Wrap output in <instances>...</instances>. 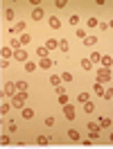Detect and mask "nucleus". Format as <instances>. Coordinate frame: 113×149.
<instances>
[{
    "instance_id": "obj_2",
    "label": "nucleus",
    "mask_w": 113,
    "mask_h": 149,
    "mask_svg": "<svg viewBox=\"0 0 113 149\" xmlns=\"http://www.w3.org/2000/svg\"><path fill=\"white\" fill-rule=\"evenodd\" d=\"M25 100H27V93H16L14 100H11V106L14 109H25Z\"/></svg>"
},
{
    "instance_id": "obj_27",
    "label": "nucleus",
    "mask_w": 113,
    "mask_h": 149,
    "mask_svg": "<svg viewBox=\"0 0 113 149\" xmlns=\"http://www.w3.org/2000/svg\"><path fill=\"white\" fill-rule=\"evenodd\" d=\"M36 142H38V145H50V142H52V138H47V136H38Z\"/></svg>"
},
{
    "instance_id": "obj_41",
    "label": "nucleus",
    "mask_w": 113,
    "mask_h": 149,
    "mask_svg": "<svg viewBox=\"0 0 113 149\" xmlns=\"http://www.w3.org/2000/svg\"><path fill=\"white\" fill-rule=\"evenodd\" d=\"M0 68L7 70V68H9V59H2V61H0Z\"/></svg>"
},
{
    "instance_id": "obj_14",
    "label": "nucleus",
    "mask_w": 113,
    "mask_h": 149,
    "mask_svg": "<svg viewBox=\"0 0 113 149\" xmlns=\"http://www.w3.org/2000/svg\"><path fill=\"white\" fill-rule=\"evenodd\" d=\"M0 56H2V59H11V56H14V50L2 45V50H0Z\"/></svg>"
},
{
    "instance_id": "obj_15",
    "label": "nucleus",
    "mask_w": 113,
    "mask_h": 149,
    "mask_svg": "<svg viewBox=\"0 0 113 149\" xmlns=\"http://www.w3.org/2000/svg\"><path fill=\"white\" fill-rule=\"evenodd\" d=\"M68 138L73 140V142H79V140H82V138H79V131H77V129H68Z\"/></svg>"
},
{
    "instance_id": "obj_21",
    "label": "nucleus",
    "mask_w": 113,
    "mask_h": 149,
    "mask_svg": "<svg viewBox=\"0 0 113 149\" xmlns=\"http://www.w3.org/2000/svg\"><path fill=\"white\" fill-rule=\"evenodd\" d=\"M82 68H84V70H93V61H91L88 56H86V59H82Z\"/></svg>"
},
{
    "instance_id": "obj_38",
    "label": "nucleus",
    "mask_w": 113,
    "mask_h": 149,
    "mask_svg": "<svg viewBox=\"0 0 113 149\" xmlns=\"http://www.w3.org/2000/svg\"><path fill=\"white\" fill-rule=\"evenodd\" d=\"M61 81H73V72H63L61 74Z\"/></svg>"
},
{
    "instance_id": "obj_8",
    "label": "nucleus",
    "mask_w": 113,
    "mask_h": 149,
    "mask_svg": "<svg viewBox=\"0 0 113 149\" xmlns=\"http://www.w3.org/2000/svg\"><path fill=\"white\" fill-rule=\"evenodd\" d=\"M52 65H54V61H52L50 56H45V59H38V68H43V70L52 68Z\"/></svg>"
},
{
    "instance_id": "obj_22",
    "label": "nucleus",
    "mask_w": 113,
    "mask_h": 149,
    "mask_svg": "<svg viewBox=\"0 0 113 149\" xmlns=\"http://www.w3.org/2000/svg\"><path fill=\"white\" fill-rule=\"evenodd\" d=\"M20 45H23V43H20V38H11V41H9V47H11V50H20Z\"/></svg>"
},
{
    "instance_id": "obj_37",
    "label": "nucleus",
    "mask_w": 113,
    "mask_h": 149,
    "mask_svg": "<svg viewBox=\"0 0 113 149\" xmlns=\"http://www.w3.org/2000/svg\"><path fill=\"white\" fill-rule=\"evenodd\" d=\"M66 5H68L66 0H54V7H57V9H63Z\"/></svg>"
},
{
    "instance_id": "obj_5",
    "label": "nucleus",
    "mask_w": 113,
    "mask_h": 149,
    "mask_svg": "<svg viewBox=\"0 0 113 149\" xmlns=\"http://www.w3.org/2000/svg\"><path fill=\"white\" fill-rule=\"evenodd\" d=\"M14 59H16V61H23V63H27V61H29L27 50H14Z\"/></svg>"
},
{
    "instance_id": "obj_30",
    "label": "nucleus",
    "mask_w": 113,
    "mask_h": 149,
    "mask_svg": "<svg viewBox=\"0 0 113 149\" xmlns=\"http://www.w3.org/2000/svg\"><path fill=\"white\" fill-rule=\"evenodd\" d=\"M59 104H63V106L70 104V102H68V93H59Z\"/></svg>"
},
{
    "instance_id": "obj_9",
    "label": "nucleus",
    "mask_w": 113,
    "mask_h": 149,
    "mask_svg": "<svg viewBox=\"0 0 113 149\" xmlns=\"http://www.w3.org/2000/svg\"><path fill=\"white\" fill-rule=\"evenodd\" d=\"M100 65H102V68H113V56L102 54V61H100Z\"/></svg>"
},
{
    "instance_id": "obj_24",
    "label": "nucleus",
    "mask_w": 113,
    "mask_h": 149,
    "mask_svg": "<svg viewBox=\"0 0 113 149\" xmlns=\"http://www.w3.org/2000/svg\"><path fill=\"white\" fill-rule=\"evenodd\" d=\"M68 47H70V45H68L66 38H59V50H61V52H68Z\"/></svg>"
},
{
    "instance_id": "obj_23",
    "label": "nucleus",
    "mask_w": 113,
    "mask_h": 149,
    "mask_svg": "<svg viewBox=\"0 0 113 149\" xmlns=\"http://www.w3.org/2000/svg\"><path fill=\"white\" fill-rule=\"evenodd\" d=\"M50 84L52 86H61V77H59V74H50Z\"/></svg>"
},
{
    "instance_id": "obj_28",
    "label": "nucleus",
    "mask_w": 113,
    "mask_h": 149,
    "mask_svg": "<svg viewBox=\"0 0 113 149\" xmlns=\"http://www.w3.org/2000/svg\"><path fill=\"white\" fill-rule=\"evenodd\" d=\"M95 43H97V38H95V36H86L84 38V45H88V47H93Z\"/></svg>"
},
{
    "instance_id": "obj_33",
    "label": "nucleus",
    "mask_w": 113,
    "mask_h": 149,
    "mask_svg": "<svg viewBox=\"0 0 113 149\" xmlns=\"http://www.w3.org/2000/svg\"><path fill=\"white\" fill-rule=\"evenodd\" d=\"M68 23H70V25H79V16H77V14H73V16H70V18H68Z\"/></svg>"
},
{
    "instance_id": "obj_19",
    "label": "nucleus",
    "mask_w": 113,
    "mask_h": 149,
    "mask_svg": "<svg viewBox=\"0 0 113 149\" xmlns=\"http://www.w3.org/2000/svg\"><path fill=\"white\" fill-rule=\"evenodd\" d=\"M111 124H113V120H111V118H106V115H104V118H100V127H104V129H109Z\"/></svg>"
},
{
    "instance_id": "obj_3",
    "label": "nucleus",
    "mask_w": 113,
    "mask_h": 149,
    "mask_svg": "<svg viewBox=\"0 0 113 149\" xmlns=\"http://www.w3.org/2000/svg\"><path fill=\"white\" fill-rule=\"evenodd\" d=\"M100 122H88V131H91V140H97L100 138Z\"/></svg>"
},
{
    "instance_id": "obj_4",
    "label": "nucleus",
    "mask_w": 113,
    "mask_h": 149,
    "mask_svg": "<svg viewBox=\"0 0 113 149\" xmlns=\"http://www.w3.org/2000/svg\"><path fill=\"white\" fill-rule=\"evenodd\" d=\"M16 93H18L16 84H14V81H7V84H5V88H2V97H5V95H11V97H14Z\"/></svg>"
},
{
    "instance_id": "obj_47",
    "label": "nucleus",
    "mask_w": 113,
    "mask_h": 149,
    "mask_svg": "<svg viewBox=\"0 0 113 149\" xmlns=\"http://www.w3.org/2000/svg\"><path fill=\"white\" fill-rule=\"evenodd\" d=\"M111 102H113V97H111Z\"/></svg>"
},
{
    "instance_id": "obj_1",
    "label": "nucleus",
    "mask_w": 113,
    "mask_h": 149,
    "mask_svg": "<svg viewBox=\"0 0 113 149\" xmlns=\"http://www.w3.org/2000/svg\"><path fill=\"white\" fill-rule=\"evenodd\" d=\"M113 68H97L95 70V81H100V84H109L113 81Z\"/></svg>"
},
{
    "instance_id": "obj_32",
    "label": "nucleus",
    "mask_w": 113,
    "mask_h": 149,
    "mask_svg": "<svg viewBox=\"0 0 113 149\" xmlns=\"http://www.w3.org/2000/svg\"><path fill=\"white\" fill-rule=\"evenodd\" d=\"M29 41H32V36H29L27 32H25V34H20V43H23V45H27Z\"/></svg>"
},
{
    "instance_id": "obj_29",
    "label": "nucleus",
    "mask_w": 113,
    "mask_h": 149,
    "mask_svg": "<svg viewBox=\"0 0 113 149\" xmlns=\"http://www.w3.org/2000/svg\"><path fill=\"white\" fill-rule=\"evenodd\" d=\"M88 59H91L93 63H100V61H102V54H100V52H93V54L88 56Z\"/></svg>"
},
{
    "instance_id": "obj_25",
    "label": "nucleus",
    "mask_w": 113,
    "mask_h": 149,
    "mask_svg": "<svg viewBox=\"0 0 113 149\" xmlns=\"http://www.w3.org/2000/svg\"><path fill=\"white\" fill-rule=\"evenodd\" d=\"M16 88L18 93H27V81H16Z\"/></svg>"
},
{
    "instance_id": "obj_44",
    "label": "nucleus",
    "mask_w": 113,
    "mask_h": 149,
    "mask_svg": "<svg viewBox=\"0 0 113 149\" xmlns=\"http://www.w3.org/2000/svg\"><path fill=\"white\" fill-rule=\"evenodd\" d=\"M97 29H109V23H102V20H100V25H97Z\"/></svg>"
},
{
    "instance_id": "obj_10",
    "label": "nucleus",
    "mask_w": 113,
    "mask_h": 149,
    "mask_svg": "<svg viewBox=\"0 0 113 149\" xmlns=\"http://www.w3.org/2000/svg\"><path fill=\"white\" fill-rule=\"evenodd\" d=\"M43 16H45L43 7H34V9H32V18H34V20H41Z\"/></svg>"
},
{
    "instance_id": "obj_34",
    "label": "nucleus",
    "mask_w": 113,
    "mask_h": 149,
    "mask_svg": "<svg viewBox=\"0 0 113 149\" xmlns=\"http://www.w3.org/2000/svg\"><path fill=\"white\" fill-rule=\"evenodd\" d=\"M14 16H16V11H14V9H5V18H7V20H14Z\"/></svg>"
},
{
    "instance_id": "obj_13",
    "label": "nucleus",
    "mask_w": 113,
    "mask_h": 149,
    "mask_svg": "<svg viewBox=\"0 0 113 149\" xmlns=\"http://www.w3.org/2000/svg\"><path fill=\"white\" fill-rule=\"evenodd\" d=\"M47 54H50V50H47L45 45H38L36 47V56H38V59H45Z\"/></svg>"
},
{
    "instance_id": "obj_20",
    "label": "nucleus",
    "mask_w": 113,
    "mask_h": 149,
    "mask_svg": "<svg viewBox=\"0 0 113 149\" xmlns=\"http://www.w3.org/2000/svg\"><path fill=\"white\" fill-rule=\"evenodd\" d=\"M9 111H11V104H7L5 100H2V106H0V115L5 118V113H9Z\"/></svg>"
},
{
    "instance_id": "obj_31",
    "label": "nucleus",
    "mask_w": 113,
    "mask_h": 149,
    "mask_svg": "<svg viewBox=\"0 0 113 149\" xmlns=\"http://www.w3.org/2000/svg\"><path fill=\"white\" fill-rule=\"evenodd\" d=\"M9 142H11V138H9V136H5V133L0 136V145H2V147H7Z\"/></svg>"
},
{
    "instance_id": "obj_36",
    "label": "nucleus",
    "mask_w": 113,
    "mask_h": 149,
    "mask_svg": "<svg viewBox=\"0 0 113 149\" xmlns=\"http://www.w3.org/2000/svg\"><path fill=\"white\" fill-rule=\"evenodd\" d=\"M84 111H86V113H93V111H95V104H93V102H86V104H84Z\"/></svg>"
},
{
    "instance_id": "obj_17",
    "label": "nucleus",
    "mask_w": 113,
    "mask_h": 149,
    "mask_svg": "<svg viewBox=\"0 0 113 149\" xmlns=\"http://www.w3.org/2000/svg\"><path fill=\"white\" fill-rule=\"evenodd\" d=\"M45 47H47V50H57V47H59V41H57V38H47Z\"/></svg>"
},
{
    "instance_id": "obj_6",
    "label": "nucleus",
    "mask_w": 113,
    "mask_h": 149,
    "mask_svg": "<svg viewBox=\"0 0 113 149\" xmlns=\"http://www.w3.org/2000/svg\"><path fill=\"white\" fill-rule=\"evenodd\" d=\"M77 109L75 106H73V104H66V106H63V115H66V120H75L77 118Z\"/></svg>"
},
{
    "instance_id": "obj_45",
    "label": "nucleus",
    "mask_w": 113,
    "mask_h": 149,
    "mask_svg": "<svg viewBox=\"0 0 113 149\" xmlns=\"http://www.w3.org/2000/svg\"><path fill=\"white\" fill-rule=\"evenodd\" d=\"M109 29H113V18H111V20H109Z\"/></svg>"
},
{
    "instance_id": "obj_7",
    "label": "nucleus",
    "mask_w": 113,
    "mask_h": 149,
    "mask_svg": "<svg viewBox=\"0 0 113 149\" xmlns=\"http://www.w3.org/2000/svg\"><path fill=\"white\" fill-rule=\"evenodd\" d=\"M25 27H27V23H25V20H18L9 32H11V34H25Z\"/></svg>"
},
{
    "instance_id": "obj_12",
    "label": "nucleus",
    "mask_w": 113,
    "mask_h": 149,
    "mask_svg": "<svg viewBox=\"0 0 113 149\" xmlns=\"http://www.w3.org/2000/svg\"><path fill=\"white\" fill-rule=\"evenodd\" d=\"M47 25H50L52 29H59L61 27V20L57 18V16H50V18H47Z\"/></svg>"
},
{
    "instance_id": "obj_18",
    "label": "nucleus",
    "mask_w": 113,
    "mask_h": 149,
    "mask_svg": "<svg viewBox=\"0 0 113 149\" xmlns=\"http://www.w3.org/2000/svg\"><path fill=\"white\" fill-rule=\"evenodd\" d=\"M20 113H23V118H25V120H32V118H34V109H27V106H25Z\"/></svg>"
},
{
    "instance_id": "obj_35",
    "label": "nucleus",
    "mask_w": 113,
    "mask_h": 149,
    "mask_svg": "<svg viewBox=\"0 0 113 149\" xmlns=\"http://www.w3.org/2000/svg\"><path fill=\"white\" fill-rule=\"evenodd\" d=\"M97 25H100V20L95 18V16H93V18H88V27H91V29H95Z\"/></svg>"
},
{
    "instance_id": "obj_16",
    "label": "nucleus",
    "mask_w": 113,
    "mask_h": 149,
    "mask_svg": "<svg viewBox=\"0 0 113 149\" xmlns=\"http://www.w3.org/2000/svg\"><path fill=\"white\" fill-rule=\"evenodd\" d=\"M77 102H79V104L91 102V95H88V93H77Z\"/></svg>"
},
{
    "instance_id": "obj_11",
    "label": "nucleus",
    "mask_w": 113,
    "mask_h": 149,
    "mask_svg": "<svg viewBox=\"0 0 113 149\" xmlns=\"http://www.w3.org/2000/svg\"><path fill=\"white\" fill-rule=\"evenodd\" d=\"M93 91H95V95H97V97H104V93H106V88H104V84H100V81H95Z\"/></svg>"
},
{
    "instance_id": "obj_46",
    "label": "nucleus",
    "mask_w": 113,
    "mask_h": 149,
    "mask_svg": "<svg viewBox=\"0 0 113 149\" xmlns=\"http://www.w3.org/2000/svg\"><path fill=\"white\" fill-rule=\"evenodd\" d=\"M111 142H113V133H111Z\"/></svg>"
},
{
    "instance_id": "obj_40",
    "label": "nucleus",
    "mask_w": 113,
    "mask_h": 149,
    "mask_svg": "<svg viewBox=\"0 0 113 149\" xmlns=\"http://www.w3.org/2000/svg\"><path fill=\"white\" fill-rule=\"evenodd\" d=\"M111 97H113V86L106 88V93H104V100H111Z\"/></svg>"
},
{
    "instance_id": "obj_42",
    "label": "nucleus",
    "mask_w": 113,
    "mask_h": 149,
    "mask_svg": "<svg viewBox=\"0 0 113 149\" xmlns=\"http://www.w3.org/2000/svg\"><path fill=\"white\" fill-rule=\"evenodd\" d=\"M7 129H9V131H11V133H14V131L18 129V124H16V122H9V124H7Z\"/></svg>"
},
{
    "instance_id": "obj_26",
    "label": "nucleus",
    "mask_w": 113,
    "mask_h": 149,
    "mask_svg": "<svg viewBox=\"0 0 113 149\" xmlns=\"http://www.w3.org/2000/svg\"><path fill=\"white\" fill-rule=\"evenodd\" d=\"M36 68H38V63H34V61H27V63H25V70H27V72H34Z\"/></svg>"
},
{
    "instance_id": "obj_43",
    "label": "nucleus",
    "mask_w": 113,
    "mask_h": 149,
    "mask_svg": "<svg viewBox=\"0 0 113 149\" xmlns=\"http://www.w3.org/2000/svg\"><path fill=\"white\" fill-rule=\"evenodd\" d=\"M45 124H47V127H54V118H52V115H50V118H45Z\"/></svg>"
},
{
    "instance_id": "obj_39",
    "label": "nucleus",
    "mask_w": 113,
    "mask_h": 149,
    "mask_svg": "<svg viewBox=\"0 0 113 149\" xmlns=\"http://www.w3.org/2000/svg\"><path fill=\"white\" fill-rule=\"evenodd\" d=\"M77 36H79V38H86V36H88V34H86V29L77 27Z\"/></svg>"
}]
</instances>
